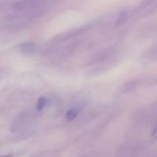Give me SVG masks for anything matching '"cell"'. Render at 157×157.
Masks as SVG:
<instances>
[{"instance_id": "cell-3", "label": "cell", "mask_w": 157, "mask_h": 157, "mask_svg": "<svg viewBox=\"0 0 157 157\" xmlns=\"http://www.w3.org/2000/svg\"><path fill=\"white\" fill-rule=\"evenodd\" d=\"M83 109V104H78L74 106H72L71 108H69L66 114V118L69 121H72L74 120L78 116V114L81 113V111Z\"/></svg>"}, {"instance_id": "cell-2", "label": "cell", "mask_w": 157, "mask_h": 157, "mask_svg": "<svg viewBox=\"0 0 157 157\" xmlns=\"http://www.w3.org/2000/svg\"><path fill=\"white\" fill-rule=\"evenodd\" d=\"M157 10V0H142L138 7V13L146 17L152 14Z\"/></svg>"}, {"instance_id": "cell-4", "label": "cell", "mask_w": 157, "mask_h": 157, "mask_svg": "<svg viewBox=\"0 0 157 157\" xmlns=\"http://www.w3.org/2000/svg\"><path fill=\"white\" fill-rule=\"evenodd\" d=\"M19 49L22 53L33 54V53H34V52L37 51V44H33V43H24V44H21L19 46Z\"/></svg>"}, {"instance_id": "cell-5", "label": "cell", "mask_w": 157, "mask_h": 157, "mask_svg": "<svg viewBox=\"0 0 157 157\" xmlns=\"http://www.w3.org/2000/svg\"><path fill=\"white\" fill-rule=\"evenodd\" d=\"M140 85V82L135 80V81H131V82H126L122 88H121V91L123 93H129V92H132L133 90H135L138 86Z\"/></svg>"}, {"instance_id": "cell-6", "label": "cell", "mask_w": 157, "mask_h": 157, "mask_svg": "<svg viewBox=\"0 0 157 157\" xmlns=\"http://www.w3.org/2000/svg\"><path fill=\"white\" fill-rule=\"evenodd\" d=\"M152 137L157 138V124H156V126L154 127V128L152 130Z\"/></svg>"}, {"instance_id": "cell-1", "label": "cell", "mask_w": 157, "mask_h": 157, "mask_svg": "<svg viewBox=\"0 0 157 157\" xmlns=\"http://www.w3.org/2000/svg\"><path fill=\"white\" fill-rule=\"evenodd\" d=\"M41 0H0V25L9 29L27 26L43 11Z\"/></svg>"}]
</instances>
